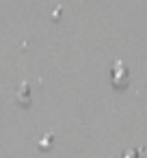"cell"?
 I'll return each mask as SVG.
<instances>
[]
</instances>
